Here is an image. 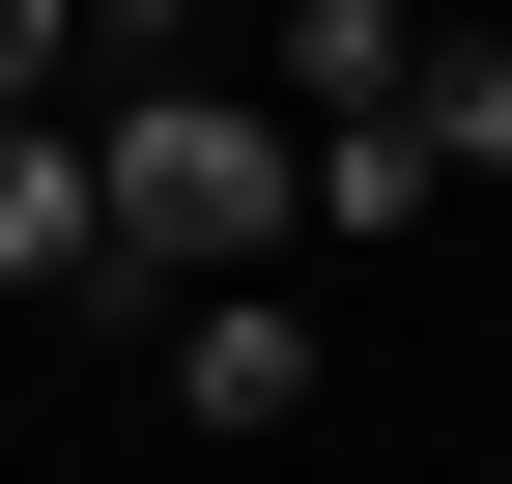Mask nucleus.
<instances>
[{"instance_id": "7", "label": "nucleus", "mask_w": 512, "mask_h": 484, "mask_svg": "<svg viewBox=\"0 0 512 484\" xmlns=\"http://www.w3.org/2000/svg\"><path fill=\"white\" fill-rule=\"evenodd\" d=\"M29 114H57V0H0V143H29Z\"/></svg>"}, {"instance_id": "8", "label": "nucleus", "mask_w": 512, "mask_h": 484, "mask_svg": "<svg viewBox=\"0 0 512 484\" xmlns=\"http://www.w3.org/2000/svg\"><path fill=\"white\" fill-rule=\"evenodd\" d=\"M57 29H114V57H143V29H200V0H57Z\"/></svg>"}, {"instance_id": "4", "label": "nucleus", "mask_w": 512, "mask_h": 484, "mask_svg": "<svg viewBox=\"0 0 512 484\" xmlns=\"http://www.w3.org/2000/svg\"><path fill=\"white\" fill-rule=\"evenodd\" d=\"M0 285H57V314H114V200H86V143H0Z\"/></svg>"}, {"instance_id": "3", "label": "nucleus", "mask_w": 512, "mask_h": 484, "mask_svg": "<svg viewBox=\"0 0 512 484\" xmlns=\"http://www.w3.org/2000/svg\"><path fill=\"white\" fill-rule=\"evenodd\" d=\"M427 57H456L427 0H285V114L313 143H342V114H427Z\"/></svg>"}, {"instance_id": "2", "label": "nucleus", "mask_w": 512, "mask_h": 484, "mask_svg": "<svg viewBox=\"0 0 512 484\" xmlns=\"http://www.w3.org/2000/svg\"><path fill=\"white\" fill-rule=\"evenodd\" d=\"M171 399H200L228 456H285L313 428V314H285V285H200V314H171Z\"/></svg>"}, {"instance_id": "6", "label": "nucleus", "mask_w": 512, "mask_h": 484, "mask_svg": "<svg viewBox=\"0 0 512 484\" xmlns=\"http://www.w3.org/2000/svg\"><path fill=\"white\" fill-rule=\"evenodd\" d=\"M427 171H512V29H456V57H427Z\"/></svg>"}, {"instance_id": "5", "label": "nucleus", "mask_w": 512, "mask_h": 484, "mask_svg": "<svg viewBox=\"0 0 512 484\" xmlns=\"http://www.w3.org/2000/svg\"><path fill=\"white\" fill-rule=\"evenodd\" d=\"M456 200V171H427V114H342V143H313V228H427Z\"/></svg>"}, {"instance_id": "1", "label": "nucleus", "mask_w": 512, "mask_h": 484, "mask_svg": "<svg viewBox=\"0 0 512 484\" xmlns=\"http://www.w3.org/2000/svg\"><path fill=\"white\" fill-rule=\"evenodd\" d=\"M86 200H114V285H228V257H285V143H256L228 86L86 114Z\"/></svg>"}]
</instances>
